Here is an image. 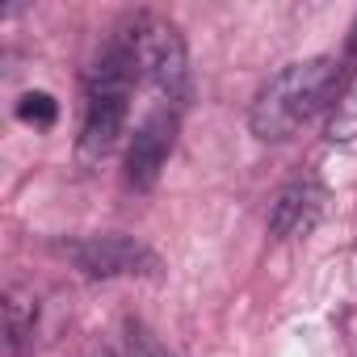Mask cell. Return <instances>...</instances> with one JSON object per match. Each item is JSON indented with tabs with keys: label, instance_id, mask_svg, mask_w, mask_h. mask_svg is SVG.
Wrapping results in <instances>:
<instances>
[{
	"label": "cell",
	"instance_id": "obj_1",
	"mask_svg": "<svg viewBox=\"0 0 357 357\" xmlns=\"http://www.w3.org/2000/svg\"><path fill=\"white\" fill-rule=\"evenodd\" d=\"M135 84H139V63H135L130 30H118L97 55L89 84H84V122H80V143H76L80 164H97L118 147V139L126 135Z\"/></svg>",
	"mask_w": 357,
	"mask_h": 357
},
{
	"label": "cell",
	"instance_id": "obj_2",
	"mask_svg": "<svg viewBox=\"0 0 357 357\" xmlns=\"http://www.w3.org/2000/svg\"><path fill=\"white\" fill-rule=\"evenodd\" d=\"M336 76H340V63L328 59V55L286 63L278 76H269V84L257 93V101L248 109L252 135L261 143H286L324 105L332 109V101H336Z\"/></svg>",
	"mask_w": 357,
	"mask_h": 357
},
{
	"label": "cell",
	"instance_id": "obj_3",
	"mask_svg": "<svg viewBox=\"0 0 357 357\" xmlns=\"http://www.w3.org/2000/svg\"><path fill=\"white\" fill-rule=\"evenodd\" d=\"M126 30H130L139 76L151 80L168 105H185L190 101V55H185L181 30L164 17H147V13L135 17Z\"/></svg>",
	"mask_w": 357,
	"mask_h": 357
},
{
	"label": "cell",
	"instance_id": "obj_4",
	"mask_svg": "<svg viewBox=\"0 0 357 357\" xmlns=\"http://www.w3.org/2000/svg\"><path fill=\"white\" fill-rule=\"evenodd\" d=\"M59 257H68L84 278H155L160 257L130 236H84V240H63L55 244Z\"/></svg>",
	"mask_w": 357,
	"mask_h": 357
},
{
	"label": "cell",
	"instance_id": "obj_5",
	"mask_svg": "<svg viewBox=\"0 0 357 357\" xmlns=\"http://www.w3.org/2000/svg\"><path fill=\"white\" fill-rule=\"evenodd\" d=\"M172 143H176V105L160 101L155 109L143 114L126 147V181L135 190H151L160 181V172L172 155Z\"/></svg>",
	"mask_w": 357,
	"mask_h": 357
},
{
	"label": "cell",
	"instance_id": "obj_6",
	"mask_svg": "<svg viewBox=\"0 0 357 357\" xmlns=\"http://www.w3.org/2000/svg\"><path fill=\"white\" fill-rule=\"evenodd\" d=\"M324 206H328V190L315 181V176H298V181H290V185L273 198V206H269V231H273L278 240L307 236V231L319 223Z\"/></svg>",
	"mask_w": 357,
	"mask_h": 357
},
{
	"label": "cell",
	"instance_id": "obj_7",
	"mask_svg": "<svg viewBox=\"0 0 357 357\" xmlns=\"http://www.w3.org/2000/svg\"><path fill=\"white\" fill-rule=\"evenodd\" d=\"M324 135H328L332 143H353V139H357V72H353V76L344 80V89L336 93V101H332V109H328Z\"/></svg>",
	"mask_w": 357,
	"mask_h": 357
},
{
	"label": "cell",
	"instance_id": "obj_8",
	"mask_svg": "<svg viewBox=\"0 0 357 357\" xmlns=\"http://www.w3.org/2000/svg\"><path fill=\"white\" fill-rule=\"evenodd\" d=\"M34 319H38L34 298H26L22 290H9V298H5V336H9V353H17V349L26 344V336L34 332Z\"/></svg>",
	"mask_w": 357,
	"mask_h": 357
},
{
	"label": "cell",
	"instance_id": "obj_9",
	"mask_svg": "<svg viewBox=\"0 0 357 357\" xmlns=\"http://www.w3.org/2000/svg\"><path fill=\"white\" fill-rule=\"evenodd\" d=\"M122 344H126V357H176V353H172L147 324H139V319H126Z\"/></svg>",
	"mask_w": 357,
	"mask_h": 357
},
{
	"label": "cell",
	"instance_id": "obj_10",
	"mask_svg": "<svg viewBox=\"0 0 357 357\" xmlns=\"http://www.w3.org/2000/svg\"><path fill=\"white\" fill-rule=\"evenodd\" d=\"M17 118L26 122V126H51L55 118H59V105H55V97L51 93H22V101H17Z\"/></svg>",
	"mask_w": 357,
	"mask_h": 357
},
{
	"label": "cell",
	"instance_id": "obj_11",
	"mask_svg": "<svg viewBox=\"0 0 357 357\" xmlns=\"http://www.w3.org/2000/svg\"><path fill=\"white\" fill-rule=\"evenodd\" d=\"M349 51L357 55V26H353V38H349Z\"/></svg>",
	"mask_w": 357,
	"mask_h": 357
},
{
	"label": "cell",
	"instance_id": "obj_12",
	"mask_svg": "<svg viewBox=\"0 0 357 357\" xmlns=\"http://www.w3.org/2000/svg\"><path fill=\"white\" fill-rule=\"evenodd\" d=\"M97 357H109V353H105V349H101V353H97Z\"/></svg>",
	"mask_w": 357,
	"mask_h": 357
}]
</instances>
